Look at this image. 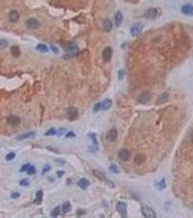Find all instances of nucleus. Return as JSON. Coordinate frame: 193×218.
I'll return each instance as SVG.
<instances>
[{
	"label": "nucleus",
	"instance_id": "4c0bfd02",
	"mask_svg": "<svg viewBox=\"0 0 193 218\" xmlns=\"http://www.w3.org/2000/svg\"><path fill=\"white\" fill-rule=\"evenodd\" d=\"M20 196H21V194H20L18 192H12V193H11V197L13 199H18V198L20 197Z\"/></svg>",
	"mask_w": 193,
	"mask_h": 218
},
{
	"label": "nucleus",
	"instance_id": "dca6fc26",
	"mask_svg": "<svg viewBox=\"0 0 193 218\" xmlns=\"http://www.w3.org/2000/svg\"><path fill=\"white\" fill-rule=\"evenodd\" d=\"M150 97H150V95L149 94V93H143L142 95H141L139 97L138 101L139 103H142V104H145V103H148V102L150 101Z\"/></svg>",
	"mask_w": 193,
	"mask_h": 218
},
{
	"label": "nucleus",
	"instance_id": "e433bc0d",
	"mask_svg": "<svg viewBox=\"0 0 193 218\" xmlns=\"http://www.w3.org/2000/svg\"><path fill=\"white\" fill-rule=\"evenodd\" d=\"M124 74H125V72L123 70H120L118 72V79L119 80H122V79H123V76H124Z\"/></svg>",
	"mask_w": 193,
	"mask_h": 218
},
{
	"label": "nucleus",
	"instance_id": "a211bd4d",
	"mask_svg": "<svg viewBox=\"0 0 193 218\" xmlns=\"http://www.w3.org/2000/svg\"><path fill=\"white\" fill-rule=\"evenodd\" d=\"M77 185L78 186H79V188H81V189L86 190L88 187L89 186V185H90V182H89V181L88 180L85 179V178H82V179H81L80 180L77 182Z\"/></svg>",
	"mask_w": 193,
	"mask_h": 218
},
{
	"label": "nucleus",
	"instance_id": "473e14b6",
	"mask_svg": "<svg viewBox=\"0 0 193 218\" xmlns=\"http://www.w3.org/2000/svg\"><path fill=\"white\" fill-rule=\"evenodd\" d=\"M15 157V153H9V154H8V155L5 156V159L7 160V161H11V160L13 159Z\"/></svg>",
	"mask_w": 193,
	"mask_h": 218
},
{
	"label": "nucleus",
	"instance_id": "2f4dec72",
	"mask_svg": "<svg viewBox=\"0 0 193 218\" xmlns=\"http://www.w3.org/2000/svg\"><path fill=\"white\" fill-rule=\"evenodd\" d=\"M8 46V42L5 39H0V49H5Z\"/></svg>",
	"mask_w": 193,
	"mask_h": 218
},
{
	"label": "nucleus",
	"instance_id": "a19ab883",
	"mask_svg": "<svg viewBox=\"0 0 193 218\" xmlns=\"http://www.w3.org/2000/svg\"><path fill=\"white\" fill-rule=\"evenodd\" d=\"M56 174L58 178H62L64 175V174H65V172H64V171H57V172H56Z\"/></svg>",
	"mask_w": 193,
	"mask_h": 218
},
{
	"label": "nucleus",
	"instance_id": "ddd939ff",
	"mask_svg": "<svg viewBox=\"0 0 193 218\" xmlns=\"http://www.w3.org/2000/svg\"><path fill=\"white\" fill-rule=\"evenodd\" d=\"M8 18H9L10 22L11 23H16L18 22L20 18V15L17 10H12L8 15Z\"/></svg>",
	"mask_w": 193,
	"mask_h": 218
},
{
	"label": "nucleus",
	"instance_id": "f257e3e1",
	"mask_svg": "<svg viewBox=\"0 0 193 218\" xmlns=\"http://www.w3.org/2000/svg\"><path fill=\"white\" fill-rule=\"evenodd\" d=\"M63 47L65 52H66V54L64 55V58L66 59L71 58L74 57L79 52V48H78L77 45L73 42L67 43L66 45H65Z\"/></svg>",
	"mask_w": 193,
	"mask_h": 218
},
{
	"label": "nucleus",
	"instance_id": "c03bdc74",
	"mask_svg": "<svg viewBox=\"0 0 193 218\" xmlns=\"http://www.w3.org/2000/svg\"><path fill=\"white\" fill-rule=\"evenodd\" d=\"M158 185H160V188H165V180H163L161 181V182H159Z\"/></svg>",
	"mask_w": 193,
	"mask_h": 218
},
{
	"label": "nucleus",
	"instance_id": "f8f14e48",
	"mask_svg": "<svg viewBox=\"0 0 193 218\" xmlns=\"http://www.w3.org/2000/svg\"><path fill=\"white\" fill-rule=\"evenodd\" d=\"M118 158L122 161H127L130 158V153L126 149L121 150L118 153Z\"/></svg>",
	"mask_w": 193,
	"mask_h": 218
},
{
	"label": "nucleus",
	"instance_id": "f3484780",
	"mask_svg": "<svg viewBox=\"0 0 193 218\" xmlns=\"http://www.w3.org/2000/svg\"><path fill=\"white\" fill-rule=\"evenodd\" d=\"M103 28L105 32H110L113 28V23L112 21L109 18H106L104 20L103 23Z\"/></svg>",
	"mask_w": 193,
	"mask_h": 218
},
{
	"label": "nucleus",
	"instance_id": "20e7f679",
	"mask_svg": "<svg viewBox=\"0 0 193 218\" xmlns=\"http://www.w3.org/2000/svg\"><path fill=\"white\" fill-rule=\"evenodd\" d=\"M79 115L78 109L75 107H70L67 111V117L70 121H73L76 119Z\"/></svg>",
	"mask_w": 193,
	"mask_h": 218
},
{
	"label": "nucleus",
	"instance_id": "9b49d317",
	"mask_svg": "<svg viewBox=\"0 0 193 218\" xmlns=\"http://www.w3.org/2000/svg\"><path fill=\"white\" fill-rule=\"evenodd\" d=\"M118 136V131L116 129H112L110 131H108V132L107 133V135H106V139L107 140V141L109 142H114L116 140Z\"/></svg>",
	"mask_w": 193,
	"mask_h": 218
},
{
	"label": "nucleus",
	"instance_id": "6e6552de",
	"mask_svg": "<svg viewBox=\"0 0 193 218\" xmlns=\"http://www.w3.org/2000/svg\"><path fill=\"white\" fill-rule=\"evenodd\" d=\"M143 29V25L141 23H137L133 25L131 28V33L134 36H137L141 33Z\"/></svg>",
	"mask_w": 193,
	"mask_h": 218
},
{
	"label": "nucleus",
	"instance_id": "58836bf2",
	"mask_svg": "<svg viewBox=\"0 0 193 218\" xmlns=\"http://www.w3.org/2000/svg\"><path fill=\"white\" fill-rule=\"evenodd\" d=\"M31 166V165H29V164H26V165H23L22 167H21V172H25V171H27V169H28V167Z\"/></svg>",
	"mask_w": 193,
	"mask_h": 218
},
{
	"label": "nucleus",
	"instance_id": "cd10ccee",
	"mask_svg": "<svg viewBox=\"0 0 193 218\" xmlns=\"http://www.w3.org/2000/svg\"><path fill=\"white\" fill-rule=\"evenodd\" d=\"M88 136H89V138H90V139L92 140L93 143H94L95 145H98V142L96 141V134H95V133H89Z\"/></svg>",
	"mask_w": 193,
	"mask_h": 218
},
{
	"label": "nucleus",
	"instance_id": "4be33fe9",
	"mask_svg": "<svg viewBox=\"0 0 193 218\" xmlns=\"http://www.w3.org/2000/svg\"><path fill=\"white\" fill-rule=\"evenodd\" d=\"M11 53L15 58H19L21 56V49L18 47V46L14 45L11 47Z\"/></svg>",
	"mask_w": 193,
	"mask_h": 218
},
{
	"label": "nucleus",
	"instance_id": "9d476101",
	"mask_svg": "<svg viewBox=\"0 0 193 218\" xmlns=\"http://www.w3.org/2000/svg\"><path fill=\"white\" fill-rule=\"evenodd\" d=\"M117 211L118 212V213L121 215L122 217H126V215H127V210H126V204L123 202H119L117 204Z\"/></svg>",
	"mask_w": 193,
	"mask_h": 218
},
{
	"label": "nucleus",
	"instance_id": "6ab92c4d",
	"mask_svg": "<svg viewBox=\"0 0 193 218\" xmlns=\"http://www.w3.org/2000/svg\"><path fill=\"white\" fill-rule=\"evenodd\" d=\"M168 97H169V95H168V93H163V94H161L158 97L156 103H157V104H164V103H166V102L168 101Z\"/></svg>",
	"mask_w": 193,
	"mask_h": 218
},
{
	"label": "nucleus",
	"instance_id": "37998d69",
	"mask_svg": "<svg viewBox=\"0 0 193 218\" xmlns=\"http://www.w3.org/2000/svg\"><path fill=\"white\" fill-rule=\"evenodd\" d=\"M65 132H66V129H63V128H60L57 131V133L59 134V135H62V134Z\"/></svg>",
	"mask_w": 193,
	"mask_h": 218
},
{
	"label": "nucleus",
	"instance_id": "a18cd8bd",
	"mask_svg": "<svg viewBox=\"0 0 193 218\" xmlns=\"http://www.w3.org/2000/svg\"><path fill=\"white\" fill-rule=\"evenodd\" d=\"M85 214V212L84 211H83L82 209H79L77 212V215L78 216H81V215H84Z\"/></svg>",
	"mask_w": 193,
	"mask_h": 218
},
{
	"label": "nucleus",
	"instance_id": "f704fd0d",
	"mask_svg": "<svg viewBox=\"0 0 193 218\" xmlns=\"http://www.w3.org/2000/svg\"><path fill=\"white\" fill-rule=\"evenodd\" d=\"M20 185H21V186H28V185H29L28 180H27V179L21 180L20 181Z\"/></svg>",
	"mask_w": 193,
	"mask_h": 218
},
{
	"label": "nucleus",
	"instance_id": "72a5a7b5",
	"mask_svg": "<svg viewBox=\"0 0 193 218\" xmlns=\"http://www.w3.org/2000/svg\"><path fill=\"white\" fill-rule=\"evenodd\" d=\"M100 108H102V103H96V104L94 105V106L93 108V110L94 112H97L98 111H100Z\"/></svg>",
	"mask_w": 193,
	"mask_h": 218
},
{
	"label": "nucleus",
	"instance_id": "423d86ee",
	"mask_svg": "<svg viewBox=\"0 0 193 218\" xmlns=\"http://www.w3.org/2000/svg\"><path fill=\"white\" fill-rule=\"evenodd\" d=\"M113 56V49L110 47H107L105 48L103 52V58L105 61L109 62L110 61Z\"/></svg>",
	"mask_w": 193,
	"mask_h": 218
},
{
	"label": "nucleus",
	"instance_id": "aec40b11",
	"mask_svg": "<svg viewBox=\"0 0 193 218\" xmlns=\"http://www.w3.org/2000/svg\"><path fill=\"white\" fill-rule=\"evenodd\" d=\"M114 21L116 26H120L122 21H123V15H122V13L120 11H118V12H116V15H115Z\"/></svg>",
	"mask_w": 193,
	"mask_h": 218
},
{
	"label": "nucleus",
	"instance_id": "5701e85b",
	"mask_svg": "<svg viewBox=\"0 0 193 218\" xmlns=\"http://www.w3.org/2000/svg\"><path fill=\"white\" fill-rule=\"evenodd\" d=\"M43 191H38L36 193V199L34 200V203L36 204H40L42 202V199H43Z\"/></svg>",
	"mask_w": 193,
	"mask_h": 218
},
{
	"label": "nucleus",
	"instance_id": "2eb2a0df",
	"mask_svg": "<svg viewBox=\"0 0 193 218\" xmlns=\"http://www.w3.org/2000/svg\"><path fill=\"white\" fill-rule=\"evenodd\" d=\"M145 160H146V156L144 155V154H139L135 156L134 161L136 165H142V164H143V163L145 161Z\"/></svg>",
	"mask_w": 193,
	"mask_h": 218
},
{
	"label": "nucleus",
	"instance_id": "1a4fd4ad",
	"mask_svg": "<svg viewBox=\"0 0 193 218\" xmlns=\"http://www.w3.org/2000/svg\"><path fill=\"white\" fill-rule=\"evenodd\" d=\"M157 15V10L155 8H149L144 12V17L147 19H154Z\"/></svg>",
	"mask_w": 193,
	"mask_h": 218
},
{
	"label": "nucleus",
	"instance_id": "c85d7f7f",
	"mask_svg": "<svg viewBox=\"0 0 193 218\" xmlns=\"http://www.w3.org/2000/svg\"><path fill=\"white\" fill-rule=\"evenodd\" d=\"M109 170L114 174H118L119 172L118 168L117 166H116V165H114V164H112V165H110V167H109Z\"/></svg>",
	"mask_w": 193,
	"mask_h": 218
},
{
	"label": "nucleus",
	"instance_id": "39448f33",
	"mask_svg": "<svg viewBox=\"0 0 193 218\" xmlns=\"http://www.w3.org/2000/svg\"><path fill=\"white\" fill-rule=\"evenodd\" d=\"M7 122L12 127H18L21 124V119L17 116H9L7 118Z\"/></svg>",
	"mask_w": 193,
	"mask_h": 218
},
{
	"label": "nucleus",
	"instance_id": "49530a36",
	"mask_svg": "<svg viewBox=\"0 0 193 218\" xmlns=\"http://www.w3.org/2000/svg\"><path fill=\"white\" fill-rule=\"evenodd\" d=\"M190 140H191V142L193 143V132H192L191 136H190Z\"/></svg>",
	"mask_w": 193,
	"mask_h": 218
},
{
	"label": "nucleus",
	"instance_id": "79ce46f5",
	"mask_svg": "<svg viewBox=\"0 0 193 218\" xmlns=\"http://www.w3.org/2000/svg\"><path fill=\"white\" fill-rule=\"evenodd\" d=\"M51 49H52V50L54 52H55V53H58V52H59V51H58L57 47H55V45H51Z\"/></svg>",
	"mask_w": 193,
	"mask_h": 218
},
{
	"label": "nucleus",
	"instance_id": "7ed1b4c3",
	"mask_svg": "<svg viewBox=\"0 0 193 218\" xmlns=\"http://www.w3.org/2000/svg\"><path fill=\"white\" fill-rule=\"evenodd\" d=\"M142 213L144 217L147 218H155L156 217L154 210L147 206H144L142 208Z\"/></svg>",
	"mask_w": 193,
	"mask_h": 218
},
{
	"label": "nucleus",
	"instance_id": "bb28decb",
	"mask_svg": "<svg viewBox=\"0 0 193 218\" xmlns=\"http://www.w3.org/2000/svg\"><path fill=\"white\" fill-rule=\"evenodd\" d=\"M60 211L61 209L60 206L55 207V209L51 212V217H58L60 215Z\"/></svg>",
	"mask_w": 193,
	"mask_h": 218
},
{
	"label": "nucleus",
	"instance_id": "c756f323",
	"mask_svg": "<svg viewBox=\"0 0 193 218\" xmlns=\"http://www.w3.org/2000/svg\"><path fill=\"white\" fill-rule=\"evenodd\" d=\"M57 130H55L54 127H52V128L49 129V130H48V131L47 132L44 134L46 136H52V135H55V134H57Z\"/></svg>",
	"mask_w": 193,
	"mask_h": 218
},
{
	"label": "nucleus",
	"instance_id": "c9c22d12",
	"mask_svg": "<svg viewBox=\"0 0 193 218\" xmlns=\"http://www.w3.org/2000/svg\"><path fill=\"white\" fill-rule=\"evenodd\" d=\"M50 169H51V167L49 166V165H44V167H43V169H42V175L47 173L48 171L50 170Z\"/></svg>",
	"mask_w": 193,
	"mask_h": 218
},
{
	"label": "nucleus",
	"instance_id": "a878e982",
	"mask_svg": "<svg viewBox=\"0 0 193 218\" xmlns=\"http://www.w3.org/2000/svg\"><path fill=\"white\" fill-rule=\"evenodd\" d=\"M36 49L38 51L41 52H49V49H48V47L44 44H39L36 46Z\"/></svg>",
	"mask_w": 193,
	"mask_h": 218
},
{
	"label": "nucleus",
	"instance_id": "4468645a",
	"mask_svg": "<svg viewBox=\"0 0 193 218\" xmlns=\"http://www.w3.org/2000/svg\"><path fill=\"white\" fill-rule=\"evenodd\" d=\"M181 12L184 15L192 16L193 15V6L190 5H183L181 8Z\"/></svg>",
	"mask_w": 193,
	"mask_h": 218
},
{
	"label": "nucleus",
	"instance_id": "b1692460",
	"mask_svg": "<svg viewBox=\"0 0 193 218\" xmlns=\"http://www.w3.org/2000/svg\"><path fill=\"white\" fill-rule=\"evenodd\" d=\"M93 172H94V175L95 177H96L98 179H100V180L106 181V180H107V178H106L105 174L103 173V172H101V171L94 170Z\"/></svg>",
	"mask_w": 193,
	"mask_h": 218
},
{
	"label": "nucleus",
	"instance_id": "393cba45",
	"mask_svg": "<svg viewBox=\"0 0 193 218\" xmlns=\"http://www.w3.org/2000/svg\"><path fill=\"white\" fill-rule=\"evenodd\" d=\"M71 210V205H70V203L69 202H66L63 204L62 207V211L63 213H68Z\"/></svg>",
	"mask_w": 193,
	"mask_h": 218
},
{
	"label": "nucleus",
	"instance_id": "412c9836",
	"mask_svg": "<svg viewBox=\"0 0 193 218\" xmlns=\"http://www.w3.org/2000/svg\"><path fill=\"white\" fill-rule=\"evenodd\" d=\"M112 105H113L112 100H110V99H106L102 103V109H103V111H107V110L110 108Z\"/></svg>",
	"mask_w": 193,
	"mask_h": 218
},
{
	"label": "nucleus",
	"instance_id": "7c9ffc66",
	"mask_svg": "<svg viewBox=\"0 0 193 218\" xmlns=\"http://www.w3.org/2000/svg\"><path fill=\"white\" fill-rule=\"evenodd\" d=\"M26 172L28 175H32L36 172V168L34 166H30L29 167H28V169H27Z\"/></svg>",
	"mask_w": 193,
	"mask_h": 218
},
{
	"label": "nucleus",
	"instance_id": "ea45409f",
	"mask_svg": "<svg viewBox=\"0 0 193 218\" xmlns=\"http://www.w3.org/2000/svg\"><path fill=\"white\" fill-rule=\"evenodd\" d=\"M74 137H76V135L73 132H70L67 133L66 135V138H74Z\"/></svg>",
	"mask_w": 193,
	"mask_h": 218
},
{
	"label": "nucleus",
	"instance_id": "f03ea898",
	"mask_svg": "<svg viewBox=\"0 0 193 218\" xmlns=\"http://www.w3.org/2000/svg\"><path fill=\"white\" fill-rule=\"evenodd\" d=\"M25 25H26L28 29H31V30H36L40 26V23H39V21L36 20V18H30V19L26 21Z\"/></svg>",
	"mask_w": 193,
	"mask_h": 218
},
{
	"label": "nucleus",
	"instance_id": "0eeeda50",
	"mask_svg": "<svg viewBox=\"0 0 193 218\" xmlns=\"http://www.w3.org/2000/svg\"><path fill=\"white\" fill-rule=\"evenodd\" d=\"M35 137V132H28L23 133V134H19L16 137V140L18 141H24L26 139H31V138H34Z\"/></svg>",
	"mask_w": 193,
	"mask_h": 218
}]
</instances>
